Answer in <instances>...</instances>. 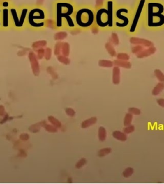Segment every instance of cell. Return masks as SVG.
I'll return each instance as SVG.
<instances>
[{"label":"cell","mask_w":164,"mask_h":184,"mask_svg":"<svg viewBox=\"0 0 164 184\" xmlns=\"http://www.w3.org/2000/svg\"><path fill=\"white\" fill-rule=\"evenodd\" d=\"M76 6L73 0H54L52 15L55 29L71 31L76 28L74 19Z\"/></svg>","instance_id":"cell-1"},{"label":"cell","mask_w":164,"mask_h":184,"mask_svg":"<svg viewBox=\"0 0 164 184\" xmlns=\"http://www.w3.org/2000/svg\"><path fill=\"white\" fill-rule=\"evenodd\" d=\"M142 24L148 30L158 31L164 28V1L147 0Z\"/></svg>","instance_id":"cell-2"},{"label":"cell","mask_w":164,"mask_h":184,"mask_svg":"<svg viewBox=\"0 0 164 184\" xmlns=\"http://www.w3.org/2000/svg\"><path fill=\"white\" fill-rule=\"evenodd\" d=\"M117 5L116 0H105L103 5L95 10V23L99 30L114 29V13Z\"/></svg>","instance_id":"cell-3"},{"label":"cell","mask_w":164,"mask_h":184,"mask_svg":"<svg viewBox=\"0 0 164 184\" xmlns=\"http://www.w3.org/2000/svg\"><path fill=\"white\" fill-rule=\"evenodd\" d=\"M49 24L47 9L39 5H30L27 19V28L33 31H43Z\"/></svg>","instance_id":"cell-4"},{"label":"cell","mask_w":164,"mask_h":184,"mask_svg":"<svg viewBox=\"0 0 164 184\" xmlns=\"http://www.w3.org/2000/svg\"><path fill=\"white\" fill-rule=\"evenodd\" d=\"M76 27L81 30H90L95 23V10L89 5H77L75 13Z\"/></svg>","instance_id":"cell-5"},{"label":"cell","mask_w":164,"mask_h":184,"mask_svg":"<svg viewBox=\"0 0 164 184\" xmlns=\"http://www.w3.org/2000/svg\"><path fill=\"white\" fill-rule=\"evenodd\" d=\"M30 5H15L14 3L10 7V21L12 29L22 31L27 28V19Z\"/></svg>","instance_id":"cell-6"},{"label":"cell","mask_w":164,"mask_h":184,"mask_svg":"<svg viewBox=\"0 0 164 184\" xmlns=\"http://www.w3.org/2000/svg\"><path fill=\"white\" fill-rule=\"evenodd\" d=\"M132 9L125 4L118 5L114 13V29L126 31L131 21Z\"/></svg>","instance_id":"cell-7"},{"label":"cell","mask_w":164,"mask_h":184,"mask_svg":"<svg viewBox=\"0 0 164 184\" xmlns=\"http://www.w3.org/2000/svg\"><path fill=\"white\" fill-rule=\"evenodd\" d=\"M147 0H135L132 9L131 21L129 28L126 30L130 35H135L139 31L142 24L143 17Z\"/></svg>","instance_id":"cell-8"},{"label":"cell","mask_w":164,"mask_h":184,"mask_svg":"<svg viewBox=\"0 0 164 184\" xmlns=\"http://www.w3.org/2000/svg\"><path fill=\"white\" fill-rule=\"evenodd\" d=\"M13 1L12 0H0L1 8L2 31H8L12 29L10 21V7Z\"/></svg>","instance_id":"cell-9"},{"label":"cell","mask_w":164,"mask_h":184,"mask_svg":"<svg viewBox=\"0 0 164 184\" xmlns=\"http://www.w3.org/2000/svg\"><path fill=\"white\" fill-rule=\"evenodd\" d=\"M130 42L131 44L140 45L144 47H149L154 46V44L151 41L145 39V38H140L138 37H132L130 38Z\"/></svg>","instance_id":"cell-10"},{"label":"cell","mask_w":164,"mask_h":184,"mask_svg":"<svg viewBox=\"0 0 164 184\" xmlns=\"http://www.w3.org/2000/svg\"><path fill=\"white\" fill-rule=\"evenodd\" d=\"M29 58H30L32 66V69H33L35 75L37 76L39 74V65H38V63L34 53L31 52L29 54Z\"/></svg>","instance_id":"cell-11"},{"label":"cell","mask_w":164,"mask_h":184,"mask_svg":"<svg viewBox=\"0 0 164 184\" xmlns=\"http://www.w3.org/2000/svg\"><path fill=\"white\" fill-rule=\"evenodd\" d=\"M156 51V49L155 47L152 46L149 47H147V49H144L143 51H141L140 53L137 54V57L138 58H144L148 57L152 54H155Z\"/></svg>","instance_id":"cell-12"},{"label":"cell","mask_w":164,"mask_h":184,"mask_svg":"<svg viewBox=\"0 0 164 184\" xmlns=\"http://www.w3.org/2000/svg\"><path fill=\"white\" fill-rule=\"evenodd\" d=\"M112 72V81L114 85H119L121 82V70L119 67L115 66Z\"/></svg>","instance_id":"cell-13"},{"label":"cell","mask_w":164,"mask_h":184,"mask_svg":"<svg viewBox=\"0 0 164 184\" xmlns=\"http://www.w3.org/2000/svg\"><path fill=\"white\" fill-rule=\"evenodd\" d=\"M114 65L115 66L118 67L124 68V69H130L131 68V63L128 61L125 60H115L114 61Z\"/></svg>","instance_id":"cell-14"},{"label":"cell","mask_w":164,"mask_h":184,"mask_svg":"<svg viewBox=\"0 0 164 184\" xmlns=\"http://www.w3.org/2000/svg\"><path fill=\"white\" fill-rule=\"evenodd\" d=\"M97 120H98L97 118H96V117H91V118L87 119V120L83 121L82 123V125H81L82 128H87L89 127H91V126L96 124V122H97Z\"/></svg>","instance_id":"cell-15"},{"label":"cell","mask_w":164,"mask_h":184,"mask_svg":"<svg viewBox=\"0 0 164 184\" xmlns=\"http://www.w3.org/2000/svg\"><path fill=\"white\" fill-rule=\"evenodd\" d=\"M112 136H113L116 140L121 141H126L127 140V135L124 133L123 132L120 131H115L112 133Z\"/></svg>","instance_id":"cell-16"},{"label":"cell","mask_w":164,"mask_h":184,"mask_svg":"<svg viewBox=\"0 0 164 184\" xmlns=\"http://www.w3.org/2000/svg\"><path fill=\"white\" fill-rule=\"evenodd\" d=\"M164 90V83L160 82L154 87L152 90V95L153 96L158 95Z\"/></svg>","instance_id":"cell-17"},{"label":"cell","mask_w":164,"mask_h":184,"mask_svg":"<svg viewBox=\"0 0 164 184\" xmlns=\"http://www.w3.org/2000/svg\"><path fill=\"white\" fill-rule=\"evenodd\" d=\"M105 48H106V49H107V51H108V54H110L112 57L116 56V55H117L116 51H115L114 45L112 44V43H110V42L106 43Z\"/></svg>","instance_id":"cell-18"},{"label":"cell","mask_w":164,"mask_h":184,"mask_svg":"<svg viewBox=\"0 0 164 184\" xmlns=\"http://www.w3.org/2000/svg\"><path fill=\"white\" fill-rule=\"evenodd\" d=\"M107 131L103 127H99L98 129V138L99 141H105L106 138H107Z\"/></svg>","instance_id":"cell-19"},{"label":"cell","mask_w":164,"mask_h":184,"mask_svg":"<svg viewBox=\"0 0 164 184\" xmlns=\"http://www.w3.org/2000/svg\"><path fill=\"white\" fill-rule=\"evenodd\" d=\"M98 65L99 67L103 68H110L114 66V62L111 60H101L99 61Z\"/></svg>","instance_id":"cell-20"},{"label":"cell","mask_w":164,"mask_h":184,"mask_svg":"<svg viewBox=\"0 0 164 184\" xmlns=\"http://www.w3.org/2000/svg\"><path fill=\"white\" fill-rule=\"evenodd\" d=\"M62 55L69 56L70 54V46L67 42H63L62 46Z\"/></svg>","instance_id":"cell-21"},{"label":"cell","mask_w":164,"mask_h":184,"mask_svg":"<svg viewBox=\"0 0 164 184\" xmlns=\"http://www.w3.org/2000/svg\"><path fill=\"white\" fill-rule=\"evenodd\" d=\"M47 45V42L46 41L43 40V41H38L35 42L32 45V47L35 50H37L38 49H40V48H43Z\"/></svg>","instance_id":"cell-22"},{"label":"cell","mask_w":164,"mask_h":184,"mask_svg":"<svg viewBox=\"0 0 164 184\" xmlns=\"http://www.w3.org/2000/svg\"><path fill=\"white\" fill-rule=\"evenodd\" d=\"M62 42L59 41L57 42L55 44V46H54V55L59 56L61 54L62 52Z\"/></svg>","instance_id":"cell-23"},{"label":"cell","mask_w":164,"mask_h":184,"mask_svg":"<svg viewBox=\"0 0 164 184\" xmlns=\"http://www.w3.org/2000/svg\"><path fill=\"white\" fill-rule=\"evenodd\" d=\"M67 37V33L66 31H59L54 35V38L56 40H62L65 39Z\"/></svg>","instance_id":"cell-24"},{"label":"cell","mask_w":164,"mask_h":184,"mask_svg":"<svg viewBox=\"0 0 164 184\" xmlns=\"http://www.w3.org/2000/svg\"><path fill=\"white\" fill-rule=\"evenodd\" d=\"M112 151V149L110 148H104L98 151V157H103L107 156L109 153H110Z\"/></svg>","instance_id":"cell-25"},{"label":"cell","mask_w":164,"mask_h":184,"mask_svg":"<svg viewBox=\"0 0 164 184\" xmlns=\"http://www.w3.org/2000/svg\"><path fill=\"white\" fill-rule=\"evenodd\" d=\"M110 42L115 46H117L119 44V38L116 33H112L110 38Z\"/></svg>","instance_id":"cell-26"},{"label":"cell","mask_w":164,"mask_h":184,"mask_svg":"<svg viewBox=\"0 0 164 184\" xmlns=\"http://www.w3.org/2000/svg\"><path fill=\"white\" fill-rule=\"evenodd\" d=\"M155 76L160 82L164 83V74L159 69H156L154 71Z\"/></svg>","instance_id":"cell-27"},{"label":"cell","mask_w":164,"mask_h":184,"mask_svg":"<svg viewBox=\"0 0 164 184\" xmlns=\"http://www.w3.org/2000/svg\"><path fill=\"white\" fill-rule=\"evenodd\" d=\"M132 120H133V115L129 113L126 114V115H125L124 117V127L125 126H128V125H131V123L132 122Z\"/></svg>","instance_id":"cell-28"},{"label":"cell","mask_w":164,"mask_h":184,"mask_svg":"<svg viewBox=\"0 0 164 184\" xmlns=\"http://www.w3.org/2000/svg\"><path fill=\"white\" fill-rule=\"evenodd\" d=\"M133 173H134V170L132 167H128L126 169H125L124 170V172H123V175L124 178H129V177L133 175Z\"/></svg>","instance_id":"cell-29"},{"label":"cell","mask_w":164,"mask_h":184,"mask_svg":"<svg viewBox=\"0 0 164 184\" xmlns=\"http://www.w3.org/2000/svg\"><path fill=\"white\" fill-rule=\"evenodd\" d=\"M57 59L60 63H62L64 65H69L70 63V60L67 58V56H64L62 54H60V55L57 56Z\"/></svg>","instance_id":"cell-30"},{"label":"cell","mask_w":164,"mask_h":184,"mask_svg":"<svg viewBox=\"0 0 164 184\" xmlns=\"http://www.w3.org/2000/svg\"><path fill=\"white\" fill-rule=\"evenodd\" d=\"M48 120H49L51 124L57 128H60L61 126H62V124H61L60 122L58 120L55 118H54L53 117H50L49 118H48Z\"/></svg>","instance_id":"cell-31"},{"label":"cell","mask_w":164,"mask_h":184,"mask_svg":"<svg viewBox=\"0 0 164 184\" xmlns=\"http://www.w3.org/2000/svg\"><path fill=\"white\" fill-rule=\"evenodd\" d=\"M144 49V47L140 46V45H135V46H133L132 48H131V52L137 55V54L140 53L141 51H143Z\"/></svg>","instance_id":"cell-32"},{"label":"cell","mask_w":164,"mask_h":184,"mask_svg":"<svg viewBox=\"0 0 164 184\" xmlns=\"http://www.w3.org/2000/svg\"><path fill=\"white\" fill-rule=\"evenodd\" d=\"M116 57L117 60H120L128 61L130 60V56L126 53H118L116 55Z\"/></svg>","instance_id":"cell-33"},{"label":"cell","mask_w":164,"mask_h":184,"mask_svg":"<svg viewBox=\"0 0 164 184\" xmlns=\"http://www.w3.org/2000/svg\"><path fill=\"white\" fill-rule=\"evenodd\" d=\"M135 131V127L133 125H130L128 126H125V127L123 129V132L126 134H129L132 133Z\"/></svg>","instance_id":"cell-34"},{"label":"cell","mask_w":164,"mask_h":184,"mask_svg":"<svg viewBox=\"0 0 164 184\" xmlns=\"http://www.w3.org/2000/svg\"><path fill=\"white\" fill-rule=\"evenodd\" d=\"M128 112L132 115H140L141 114V111L137 108H130L128 109Z\"/></svg>","instance_id":"cell-35"},{"label":"cell","mask_w":164,"mask_h":184,"mask_svg":"<svg viewBox=\"0 0 164 184\" xmlns=\"http://www.w3.org/2000/svg\"><path fill=\"white\" fill-rule=\"evenodd\" d=\"M87 164V160L85 158H82L81 159L78 161V162L76 164V167L77 169L82 168L83 166H84Z\"/></svg>","instance_id":"cell-36"},{"label":"cell","mask_w":164,"mask_h":184,"mask_svg":"<svg viewBox=\"0 0 164 184\" xmlns=\"http://www.w3.org/2000/svg\"><path fill=\"white\" fill-rule=\"evenodd\" d=\"M51 49H50V48L47 47L46 48V49H45V52H44V58H46V60H50L51 57Z\"/></svg>","instance_id":"cell-37"},{"label":"cell","mask_w":164,"mask_h":184,"mask_svg":"<svg viewBox=\"0 0 164 184\" xmlns=\"http://www.w3.org/2000/svg\"><path fill=\"white\" fill-rule=\"evenodd\" d=\"M44 52L45 49L43 48H40L37 50V58L38 59H42L44 56Z\"/></svg>","instance_id":"cell-38"},{"label":"cell","mask_w":164,"mask_h":184,"mask_svg":"<svg viewBox=\"0 0 164 184\" xmlns=\"http://www.w3.org/2000/svg\"><path fill=\"white\" fill-rule=\"evenodd\" d=\"M105 0H96V4H95V7L94 10L98 9L99 8H100L101 6L104 5Z\"/></svg>","instance_id":"cell-39"},{"label":"cell","mask_w":164,"mask_h":184,"mask_svg":"<svg viewBox=\"0 0 164 184\" xmlns=\"http://www.w3.org/2000/svg\"><path fill=\"white\" fill-rule=\"evenodd\" d=\"M66 112L67 115L69 116V117H74V116H75L76 114L75 110L73 109L72 108H67L66 109Z\"/></svg>","instance_id":"cell-40"},{"label":"cell","mask_w":164,"mask_h":184,"mask_svg":"<svg viewBox=\"0 0 164 184\" xmlns=\"http://www.w3.org/2000/svg\"><path fill=\"white\" fill-rule=\"evenodd\" d=\"M46 129L50 132H57V128L52 125H46Z\"/></svg>","instance_id":"cell-41"},{"label":"cell","mask_w":164,"mask_h":184,"mask_svg":"<svg viewBox=\"0 0 164 184\" xmlns=\"http://www.w3.org/2000/svg\"><path fill=\"white\" fill-rule=\"evenodd\" d=\"M91 30H92V32L94 34H96V33H98V32H99V31L100 30H99V28H98V26L97 25H96V23H94V24L92 25V26L91 27Z\"/></svg>","instance_id":"cell-42"},{"label":"cell","mask_w":164,"mask_h":184,"mask_svg":"<svg viewBox=\"0 0 164 184\" xmlns=\"http://www.w3.org/2000/svg\"><path fill=\"white\" fill-rule=\"evenodd\" d=\"M157 103L160 106L164 108V99H158L157 100Z\"/></svg>","instance_id":"cell-43"},{"label":"cell","mask_w":164,"mask_h":184,"mask_svg":"<svg viewBox=\"0 0 164 184\" xmlns=\"http://www.w3.org/2000/svg\"><path fill=\"white\" fill-rule=\"evenodd\" d=\"M0 31H2V17H1V6H0Z\"/></svg>","instance_id":"cell-44"}]
</instances>
